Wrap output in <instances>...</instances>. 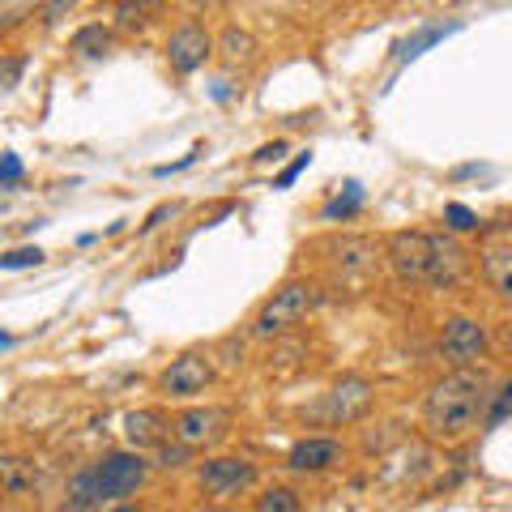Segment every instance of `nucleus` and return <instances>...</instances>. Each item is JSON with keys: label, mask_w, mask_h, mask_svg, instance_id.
Returning a JSON list of instances; mask_svg holds the SVG:
<instances>
[{"label": "nucleus", "mask_w": 512, "mask_h": 512, "mask_svg": "<svg viewBox=\"0 0 512 512\" xmlns=\"http://www.w3.org/2000/svg\"><path fill=\"white\" fill-rule=\"evenodd\" d=\"M333 261L338 265H346V269H372L376 265V244L372 239H363V235H346V239H338L333 244Z\"/></svg>", "instance_id": "nucleus-16"}, {"label": "nucleus", "mask_w": 512, "mask_h": 512, "mask_svg": "<svg viewBox=\"0 0 512 512\" xmlns=\"http://www.w3.org/2000/svg\"><path fill=\"white\" fill-rule=\"evenodd\" d=\"M90 474H94V500L116 504V500H128L150 478V461L141 453H107L103 461H94Z\"/></svg>", "instance_id": "nucleus-3"}, {"label": "nucleus", "mask_w": 512, "mask_h": 512, "mask_svg": "<svg viewBox=\"0 0 512 512\" xmlns=\"http://www.w3.org/2000/svg\"><path fill=\"white\" fill-rule=\"evenodd\" d=\"M214 99L227 103V99H231V86H227V82H214Z\"/></svg>", "instance_id": "nucleus-29"}, {"label": "nucleus", "mask_w": 512, "mask_h": 512, "mask_svg": "<svg viewBox=\"0 0 512 512\" xmlns=\"http://www.w3.org/2000/svg\"><path fill=\"white\" fill-rule=\"evenodd\" d=\"M171 431L184 448H201V444H214V440L227 436V414L210 410V406H197V410H184Z\"/></svg>", "instance_id": "nucleus-10"}, {"label": "nucleus", "mask_w": 512, "mask_h": 512, "mask_svg": "<svg viewBox=\"0 0 512 512\" xmlns=\"http://www.w3.org/2000/svg\"><path fill=\"white\" fill-rule=\"evenodd\" d=\"M210 380H214L210 355H201V350H188V355L171 359V367L158 376V389H163L167 397H192V393H201Z\"/></svg>", "instance_id": "nucleus-8"}, {"label": "nucleus", "mask_w": 512, "mask_h": 512, "mask_svg": "<svg viewBox=\"0 0 512 512\" xmlns=\"http://www.w3.org/2000/svg\"><path fill=\"white\" fill-rule=\"evenodd\" d=\"M116 13H120L124 26H133V22H141V13H150V9H146V5H120Z\"/></svg>", "instance_id": "nucleus-27"}, {"label": "nucleus", "mask_w": 512, "mask_h": 512, "mask_svg": "<svg viewBox=\"0 0 512 512\" xmlns=\"http://www.w3.org/2000/svg\"><path fill=\"white\" fill-rule=\"evenodd\" d=\"M308 163H312V154H299V158H295V163H291V167H286V171L278 175V180H274V188H291V184L299 180V171H303V167H308Z\"/></svg>", "instance_id": "nucleus-24"}, {"label": "nucleus", "mask_w": 512, "mask_h": 512, "mask_svg": "<svg viewBox=\"0 0 512 512\" xmlns=\"http://www.w3.org/2000/svg\"><path fill=\"white\" fill-rule=\"evenodd\" d=\"M197 483L205 495H214V500H235V495L256 487V466L248 457H210L197 470Z\"/></svg>", "instance_id": "nucleus-5"}, {"label": "nucleus", "mask_w": 512, "mask_h": 512, "mask_svg": "<svg viewBox=\"0 0 512 512\" xmlns=\"http://www.w3.org/2000/svg\"><path fill=\"white\" fill-rule=\"evenodd\" d=\"M124 436L137 453L150 444H163V419L154 410H133V414H124Z\"/></svg>", "instance_id": "nucleus-15"}, {"label": "nucleus", "mask_w": 512, "mask_h": 512, "mask_svg": "<svg viewBox=\"0 0 512 512\" xmlns=\"http://www.w3.org/2000/svg\"><path fill=\"white\" fill-rule=\"evenodd\" d=\"M111 512H141V508H133V504H120V508H111Z\"/></svg>", "instance_id": "nucleus-31"}, {"label": "nucleus", "mask_w": 512, "mask_h": 512, "mask_svg": "<svg viewBox=\"0 0 512 512\" xmlns=\"http://www.w3.org/2000/svg\"><path fill=\"white\" fill-rule=\"evenodd\" d=\"M282 154H286V141H274V146H261V150H256V163H278Z\"/></svg>", "instance_id": "nucleus-26"}, {"label": "nucleus", "mask_w": 512, "mask_h": 512, "mask_svg": "<svg viewBox=\"0 0 512 512\" xmlns=\"http://www.w3.org/2000/svg\"><path fill=\"white\" fill-rule=\"evenodd\" d=\"M461 26H466L461 18H453V22H427V26H419V30H414V35H410L402 47H397V64H410V60H419V56L427 52V47L444 43L448 35H461Z\"/></svg>", "instance_id": "nucleus-13"}, {"label": "nucleus", "mask_w": 512, "mask_h": 512, "mask_svg": "<svg viewBox=\"0 0 512 512\" xmlns=\"http://www.w3.org/2000/svg\"><path fill=\"white\" fill-rule=\"evenodd\" d=\"M43 248H13L0 256V269H30V265H43Z\"/></svg>", "instance_id": "nucleus-21"}, {"label": "nucleus", "mask_w": 512, "mask_h": 512, "mask_svg": "<svg viewBox=\"0 0 512 512\" xmlns=\"http://www.w3.org/2000/svg\"><path fill=\"white\" fill-rule=\"evenodd\" d=\"M444 222H448L453 231H474V227H478V214L470 210V205L448 201V205H444Z\"/></svg>", "instance_id": "nucleus-22"}, {"label": "nucleus", "mask_w": 512, "mask_h": 512, "mask_svg": "<svg viewBox=\"0 0 512 512\" xmlns=\"http://www.w3.org/2000/svg\"><path fill=\"white\" fill-rule=\"evenodd\" d=\"M491 380L483 372H448L444 380L431 384V393L423 397V427L431 440H461L474 427L487 423L491 410Z\"/></svg>", "instance_id": "nucleus-1"}, {"label": "nucleus", "mask_w": 512, "mask_h": 512, "mask_svg": "<svg viewBox=\"0 0 512 512\" xmlns=\"http://www.w3.org/2000/svg\"><path fill=\"white\" fill-rule=\"evenodd\" d=\"M175 210H180V205H163V210H154V214L146 218V227H141V231H154V227H158V222H163V218H171Z\"/></svg>", "instance_id": "nucleus-28"}, {"label": "nucleus", "mask_w": 512, "mask_h": 512, "mask_svg": "<svg viewBox=\"0 0 512 512\" xmlns=\"http://www.w3.org/2000/svg\"><path fill=\"white\" fill-rule=\"evenodd\" d=\"M18 180H22V158L18 154H5V180H0V184H5V188H18Z\"/></svg>", "instance_id": "nucleus-25"}, {"label": "nucleus", "mask_w": 512, "mask_h": 512, "mask_svg": "<svg viewBox=\"0 0 512 512\" xmlns=\"http://www.w3.org/2000/svg\"><path fill=\"white\" fill-rule=\"evenodd\" d=\"M256 512H303V504L291 487H269L261 500H256Z\"/></svg>", "instance_id": "nucleus-20"}, {"label": "nucleus", "mask_w": 512, "mask_h": 512, "mask_svg": "<svg viewBox=\"0 0 512 512\" xmlns=\"http://www.w3.org/2000/svg\"><path fill=\"white\" fill-rule=\"evenodd\" d=\"M320 303V291L312 282H286L282 291H274V299L265 303L261 312L252 320V333L256 338H282V333H291L295 325H303Z\"/></svg>", "instance_id": "nucleus-2"}, {"label": "nucleus", "mask_w": 512, "mask_h": 512, "mask_svg": "<svg viewBox=\"0 0 512 512\" xmlns=\"http://www.w3.org/2000/svg\"><path fill=\"white\" fill-rule=\"evenodd\" d=\"M346 457V448L329 436H308L291 448V457H286V466L295 474H320V470H333L338 461Z\"/></svg>", "instance_id": "nucleus-11"}, {"label": "nucleus", "mask_w": 512, "mask_h": 512, "mask_svg": "<svg viewBox=\"0 0 512 512\" xmlns=\"http://www.w3.org/2000/svg\"><path fill=\"white\" fill-rule=\"evenodd\" d=\"M372 384H367L363 376H346V380H338L333 389L325 393V402L316 406V414L325 423H333V427H342V423H355V419H363L367 410H372Z\"/></svg>", "instance_id": "nucleus-7"}, {"label": "nucleus", "mask_w": 512, "mask_h": 512, "mask_svg": "<svg viewBox=\"0 0 512 512\" xmlns=\"http://www.w3.org/2000/svg\"><path fill=\"white\" fill-rule=\"evenodd\" d=\"M222 56H227V60H248L252 52H256V39L248 35V30H239V26H227V30H222Z\"/></svg>", "instance_id": "nucleus-18"}, {"label": "nucleus", "mask_w": 512, "mask_h": 512, "mask_svg": "<svg viewBox=\"0 0 512 512\" xmlns=\"http://www.w3.org/2000/svg\"><path fill=\"white\" fill-rule=\"evenodd\" d=\"M363 205V184L359 180H346V197H333L329 205H325V218L329 222H338V218H350Z\"/></svg>", "instance_id": "nucleus-19"}, {"label": "nucleus", "mask_w": 512, "mask_h": 512, "mask_svg": "<svg viewBox=\"0 0 512 512\" xmlns=\"http://www.w3.org/2000/svg\"><path fill=\"white\" fill-rule=\"evenodd\" d=\"M107 47H111V30L99 26V22H94V26H82V30L73 35V52H77V56H103Z\"/></svg>", "instance_id": "nucleus-17"}, {"label": "nucleus", "mask_w": 512, "mask_h": 512, "mask_svg": "<svg viewBox=\"0 0 512 512\" xmlns=\"http://www.w3.org/2000/svg\"><path fill=\"white\" fill-rule=\"evenodd\" d=\"M487 346H491V338H487V329L478 325L474 316H453V320L444 325L440 355H444V363H453L457 372H466V367H474L478 359L487 355Z\"/></svg>", "instance_id": "nucleus-6"}, {"label": "nucleus", "mask_w": 512, "mask_h": 512, "mask_svg": "<svg viewBox=\"0 0 512 512\" xmlns=\"http://www.w3.org/2000/svg\"><path fill=\"white\" fill-rule=\"evenodd\" d=\"M210 52H214V43H210V35H205L201 22H184L167 39V60H171L175 73H197L201 64L210 60Z\"/></svg>", "instance_id": "nucleus-9"}, {"label": "nucleus", "mask_w": 512, "mask_h": 512, "mask_svg": "<svg viewBox=\"0 0 512 512\" xmlns=\"http://www.w3.org/2000/svg\"><path fill=\"white\" fill-rule=\"evenodd\" d=\"M393 274L402 282H431V269H436V235L427 231H393L389 244H384Z\"/></svg>", "instance_id": "nucleus-4"}, {"label": "nucleus", "mask_w": 512, "mask_h": 512, "mask_svg": "<svg viewBox=\"0 0 512 512\" xmlns=\"http://www.w3.org/2000/svg\"><path fill=\"white\" fill-rule=\"evenodd\" d=\"M466 248L448 235H436V269H431V286H457L466 278Z\"/></svg>", "instance_id": "nucleus-12"}, {"label": "nucleus", "mask_w": 512, "mask_h": 512, "mask_svg": "<svg viewBox=\"0 0 512 512\" xmlns=\"http://www.w3.org/2000/svg\"><path fill=\"white\" fill-rule=\"evenodd\" d=\"M478 269H483V282L491 291L512 303V244H491L483 252V265Z\"/></svg>", "instance_id": "nucleus-14"}, {"label": "nucleus", "mask_w": 512, "mask_h": 512, "mask_svg": "<svg viewBox=\"0 0 512 512\" xmlns=\"http://www.w3.org/2000/svg\"><path fill=\"white\" fill-rule=\"evenodd\" d=\"M508 414H512V380H504V384H500V393L491 397V410H487V427L504 423Z\"/></svg>", "instance_id": "nucleus-23"}, {"label": "nucleus", "mask_w": 512, "mask_h": 512, "mask_svg": "<svg viewBox=\"0 0 512 512\" xmlns=\"http://www.w3.org/2000/svg\"><path fill=\"white\" fill-rule=\"evenodd\" d=\"M504 346H508V355H512V325H508V333H504Z\"/></svg>", "instance_id": "nucleus-30"}]
</instances>
